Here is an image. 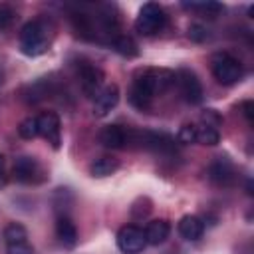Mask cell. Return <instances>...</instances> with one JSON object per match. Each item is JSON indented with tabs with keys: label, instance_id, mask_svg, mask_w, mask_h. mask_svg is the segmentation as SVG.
Segmentation results:
<instances>
[{
	"label": "cell",
	"instance_id": "obj_26",
	"mask_svg": "<svg viewBox=\"0 0 254 254\" xmlns=\"http://www.w3.org/2000/svg\"><path fill=\"white\" fill-rule=\"evenodd\" d=\"M179 141L181 143H194L196 141V125H192V123H187V125H183L181 129H179Z\"/></svg>",
	"mask_w": 254,
	"mask_h": 254
},
{
	"label": "cell",
	"instance_id": "obj_23",
	"mask_svg": "<svg viewBox=\"0 0 254 254\" xmlns=\"http://www.w3.org/2000/svg\"><path fill=\"white\" fill-rule=\"evenodd\" d=\"M149 212H151V200H149L147 196H139V198L135 200V204L131 206L133 218H143V216H147Z\"/></svg>",
	"mask_w": 254,
	"mask_h": 254
},
{
	"label": "cell",
	"instance_id": "obj_25",
	"mask_svg": "<svg viewBox=\"0 0 254 254\" xmlns=\"http://www.w3.org/2000/svg\"><path fill=\"white\" fill-rule=\"evenodd\" d=\"M6 254H34V248L28 240H20V242L6 244Z\"/></svg>",
	"mask_w": 254,
	"mask_h": 254
},
{
	"label": "cell",
	"instance_id": "obj_4",
	"mask_svg": "<svg viewBox=\"0 0 254 254\" xmlns=\"http://www.w3.org/2000/svg\"><path fill=\"white\" fill-rule=\"evenodd\" d=\"M212 73L222 85H232L242 77V65L228 54H216L212 58Z\"/></svg>",
	"mask_w": 254,
	"mask_h": 254
},
{
	"label": "cell",
	"instance_id": "obj_14",
	"mask_svg": "<svg viewBox=\"0 0 254 254\" xmlns=\"http://www.w3.org/2000/svg\"><path fill=\"white\" fill-rule=\"evenodd\" d=\"M204 232V222L194 216V214H187L179 220V234L185 238V240H198Z\"/></svg>",
	"mask_w": 254,
	"mask_h": 254
},
{
	"label": "cell",
	"instance_id": "obj_17",
	"mask_svg": "<svg viewBox=\"0 0 254 254\" xmlns=\"http://www.w3.org/2000/svg\"><path fill=\"white\" fill-rule=\"evenodd\" d=\"M119 169V161L113 157H99L89 165V175L91 177H109Z\"/></svg>",
	"mask_w": 254,
	"mask_h": 254
},
{
	"label": "cell",
	"instance_id": "obj_5",
	"mask_svg": "<svg viewBox=\"0 0 254 254\" xmlns=\"http://www.w3.org/2000/svg\"><path fill=\"white\" fill-rule=\"evenodd\" d=\"M175 83L179 85V91H181V95H183V99L187 103H190V105L200 103L202 85H200V81H198V77H196V73L192 69H187V67L179 69L175 73Z\"/></svg>",
	"mask_w": 254,
	"mask_h": 254
},
{
	"label": "cell",
	"instance_id": "obj_1",
	"mask_svg": "<svg viewBox=\"0 0 254 254\" xmlns=\"http://www.w3.org/2000/svg\"><path fill=\"white\" fill-rule=\"evenodd\" d=\"M175 83V73L165 67H149L141 71L129 89V101L137 109H147L155 95L165 93Z\"/></svg>",
	"mask_w": 254,
	"mask_h": 254
},
{
	"label": "cell",
	"instance_id": "obj_15",
	"mask_svg": "<svg viewBox=\"0 0 254 254\" xmlns=\"http://www.w3.org/2000/svg\"><path fill=\"white\" fill-rule=\"evenodd\" d=\"M56 236L60 240L62 246L65 248H73L77 244V230H75V224L67 218V216H60L56 220Z\"/></svg>",
	"mask_w": 254,
	"mask_h": 254
},
{
	"label": "cell",
	"instance_id": "obj_20",
	"mask_svg": "<svg viewBox=\"0 0 254 254\" xmlns=\"http://www.w3.org/2000/svg\"><path fill=\"white\" fill-rule=\"evenodd\" d=\"M4 240H6V244L20 242V240H28V230H26L20 222H10V224L4 228Z\"/></svg>",
	"mask_w": 254,
	"mask_h": 254
},
{
	"label": "cell",
	"instance_id": "obj_6",
	"mask_svg": "<svg viewBox=\"0 0 254 254\" xmlns=\"http://www.w3.org/2000/svg\"><path fill=\"white\" fill-rule=\"evenodd\" d=\"M147 246L145 232L135 224H125L117 232V248L123 254H141Z\"/></svg>",
	"mask_w": 254,
	"mask_h": 254
},
{
	"label": "cell",
	"instance_id": "obj_13",
	"mask_svg": "<svg viewBox=\"0 0 254 254\" xmlns=\"http://www.w3.org/2000/svg\"><path fill=\"white\" fill-rule=\"evenodd\" d=\"M117 103H119V87L115 83L105 85L99 91V95L93 99V115L105 117L107 113H111V109H115Z\"/></svg>",
	"mask_w": 254,
	"mask_h": 254
},
{
	"label": "cell",
	"instance_id": "obj_31",
	"mask_svg": "<svg viewBox=\"0 0 254 254\" xmlns=\"http://www.w3.org/2000/svg\"><path fill=\"white\" fill-rule=\"evenodd\" d=\"M0 85H2V71H0Z\"/></svg>",
	"mask_w": 254,
	"mask_h": 254
},
{
	"label": "cell",
	"instance_id": "obj_3",
	"mask_svg": "<svg viewBox=\"0 0 254 254\" xmlns=\"http://www.w3.org/2000/svg\"><path fill=\"white\" fill-rule=\"evenodd\" d=\"M167 22V16L163 12V8L155 2H147L141 6L137 18H135V30L141 36H155L157 32L163 30Z\"/></svg>",
	"mask_w": 254,
	"mask_h": 254
},
{
	"label": "cell",
	"instance_id": "obj_27",
	"mask_svg": "<svg viewBox=\"0 0 254 254\" xmlns=\"http://www.w3.org/2000/svg\"><path fill=\"white\" fill-rule=\"evenodd\" d=\"M189 38L194 40V42H202V40H206V30L202 26H198V24H192L189 28Z\"/></svg>",
	"mask_w": 254,
	"mask_h": 254
},
{
	"label": "cell",
	"instance_id": "obj_21",
	"mask_svg": "<svg viewBox=\"0 0 254 254\" xmlns=\"http://www.w3.org/2000/svg\"><path fill=\"white\" fill-rule=\"evenodd\" d=\"M183 6L190 8V10H198L210 18H214L216 14L222 12V4H218V2H190V4H183Z\"/></svg>",
	"mask_w": 254,
	"mask_h": 254
},
{
	"label": "cell",
	"instance_id": "obj_19",
	"mask_svg": "<svg viewBox=\"0 0 254 254\" xmlns=\"http://www.w3.org/2000/svg\"><path fill=\"white\" fill-rule=\"evenodd\" d=\"M220 141V133L214 127H206V125H196V143L200 145H216Z\"/></svg>",
	"mask_w": 254,
	"mask_h": 254
},
{
	"label": "cell",
	"instance_id": "obj_7",
	"mask_svg": "<svg viewBox=\"0 0 254 254\" xmlns=\"http://www.w3.org/2000/svg\"><path fill=\"white\" fill-rule=\"evenodd\" d=\"M77 75H79L81 91L85 93V97L95 99L99 95V91L103 89V71L99 67L91 65L89 62H81L77 65Z\"/></svg>",
	"mask_w": 254,
	"mask_h": 254
},
{
	"label": "cell",
	"instance_id": "obj_12",
	"mask_svg": "<svg viewBox=\"0 0 254 254\" xmlns=\"http://www.w3.org/2000/svg\"><path fill=\"white\" fill-rule=\"evenodd\" d=\"M208 179L214 185L220 187H230L236 181V169L226 157H218L210 167H208Z\"/></svg>",
	"mask_w": 254,
	"mask_h": 254
},
{
	"label": "cell",
	"instance_id": "obj_29",
	"mask_svg": "<svg viewBox=\"0 0 254 254\" xmlns=\"http://www.w3.org/2000/svg\"><path fill=\"white\" fill-rule=\"evenodd\" d=\"M252 111H254V103H252V101H244V103H242V113H244V117H246L250 123H252V119H254V113H252Z\"/></svg>",
	"mask_w": 254,
	"mask_h": 254
},
{
	"label": "cell",
	"instance_id": "obj_10",
	"mask_svg": "<svg viewBox=\"0 0 254 254\" xmlns=\"http://www.w3.org/2000/svg\"><path fill=\"white\" fill-rule=\"evenodd\" d=\"M73 20H75V30L81 36L93 40V18L91 16H85V14H79V16H73ZM95 26H97V30L111 32V30H115V16H111V14H99V16H95Z\"/></svg>",
	"mask_w": 254,
	"mask_h": 254
},
{
	"label": "cell",
	"instance_id": "obj_16",
	"mask_svg": "<svg viewBox=\"0 0 254 254\" xmlns=\"http://www.w3.org/2000/svg\"><path fill=\"white\" fill-rule=\"evenodd\" d=\"M143 232H145V240H147V244L159 246V244H163V242L169 238V234H171V224H169L167 220H163V218H159V220H151Z\"/></svg>",
	"mask_w": 254,
	"mask_h": 254
},
{
	"label": "cell",
	"instance_id": "obj_24",
	"mask_svg": "<svg viewBox=\"0 0 254 254\" xmlns=\"http://www.w3.org/2000/svg\"><path fill=\"white\" fill-rule=\"evenodd\" d=\"M200 125L218 129V127L222 125V117L218 115L216 109H206V111H202V115H200Z\"/></svg>",
	"mask_w": 254,
	"mask_h": 254
},
{
	"label": "cell",
	"instance_id": "obj_22",
	"mask_svg": "<svg viewBox=\"0 0 254 254\" xmlns=\"http://www.w3.org/2000/svg\"><path fill=\"white\" fill-rule=\"evenodd\" d=\"M18 133L22 139H34L38 137V119L36 117H26L18 125Z\"/></svg>",
	"mask_w": 254,
	"mask_h": 254
},
{
	"label": "cell",
	"instance_id": "obj_18",
	"mask_svg": "<svg viewBox=\"0 0 254 254\" xmlns=\"http://www.w3.org/2000/svg\"><path fill=\"white\" fill-rule=\"evenodd\" d=\"M113 48H115L121 56H125V58H135V56L139 54V48H137L135 40L129 38V36H117V38L113 40Z\"/></svg>",
	"mask_w": 254,
	"mask_h": 254
},
{
	"label": "cell",
	"instance_id": "obj_8",
	"mask_svg": "<svg viewBox=\"0 0 254 254\" xmlns=\"http://www.w3.org/2000/svg\"><path fill=\"white\" fill-rule=\"evenodd\" d=\"M36 119H38V135L44 137L54 149H60V143H62V123H60L58 113L44 111Z\"/></svg>",
	"mask_w": 254,
	"mask_h": 254
},
{
	"label": "cell",
	"instance_id": "obj_30",
	"mask_svg": "<svg viewBox=\"0 0 254 254\" xmlns=\"http://www.w3.org/2000/svg\"><path fill=\"white\" fill-rule=\"evenodd\" d=\"M6 185V173H4V157L0 153V187Z\"/></svg>",
	"mask_w": 254,
	"mask_h": 254
},
{
	"label": "cell",
	"instance_id": "obj_9",
	"mask_svg": "<svg viewBox=\"0 0 254 254\" xmlns=\"http://www.w3.org/2000/svg\"><path fill=\"white\" fill-rule=\"evenodd\" d=\"M12 175L18 183H40L44 179V173H42V167L40 163L34 159V157H18L14 161V169H12Z\"/></svg>",
	"mask_w": 254,
	"mask_h": 254
},
{
	"label": "cell",
	"instance_id": "obj_28",
	"mask_svg": "<svg viewBox=\"0 0 254 254\" xmlns=\"http://www.w3.org/2000/svg\"><path fill=\"white\" fill-rule=\"evenodd\" d=\"M14 18V12L6 6H0V28H6Z\"/></svg>",
	"mask_w": 254,
	"mask_h": 254
},
{
	"label": "cell",
	"instance_id": "obj_2",
	"mask_svg": "<svg viewBox=\"0 0 254 254\" xmlns=\"http://www.w3.org/2000/svg\"><path fill=\"white\" fill-rule=\"evenodd\" d=\"M20 50L22 54L36 58L48 50V28L40 20H32L24 24L20 30Z\"/></svg>",
	"mask_w": 254,
	"mask_h": 254
},
{
	"label": "cell",
	"instance_id": "obj_11",
	"mask_svg": "<svg viewBox=\"0 0 254 254\" xmlns=\"http://www.w3.org/2000/svg\"><path fill=\"white\" fill-rule=\"evenodd\" d=\"M99 143L107 149H125L131 145V129L121 125H105L99 131Z\"/></svg>",
	"mask_w": 254,
	"mask_h": 254
}]
</instances>
